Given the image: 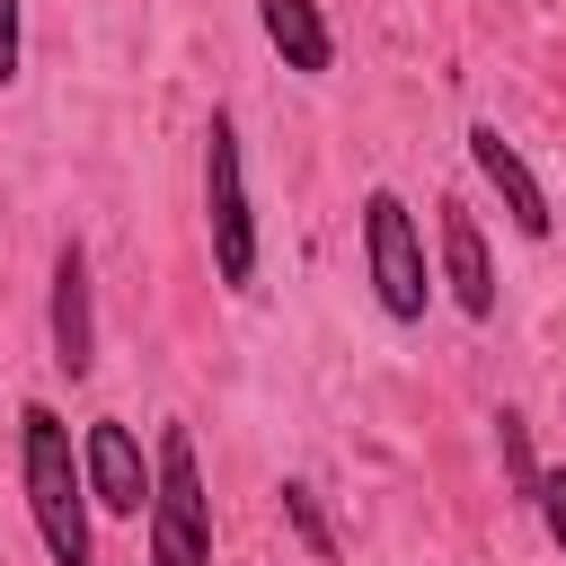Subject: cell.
Instances as JSON below:
<instances>
[{"instance_id":"3957f363","label":"cell","mask_w":566,"mask_h":566,"mask_svg":"<svg viewBox=\"0 0 566 566\" xmlns=\"http://www.w3.org/2000/svg\"><path fill=\"white\" fill-rule=\"evenodd\" d=\"M203 230H212V274L230 292H256V203H248V159H239L230 106H212V124H203Z\"/></svg>"},{"instance_id":"5b68a950","label":"cell","mask_w":566,"mask_h":566,"mask_svg":"<svg viewBox=\"0 0 566 566\" xmlns=\"http://www.w3.org/2000/svg\"><path fill=\"white\" fill-rule=\"evenodd\" d=\"M80 469H88V504H106V513H150V451L133 442V424H115V416H97L88 433H80Z\"/></svg>"},{"instance_id":"8fae6325","label":"cell","mask_w":566,"mask_h":566,"mask_svg":"<svg viewBox=\"0 0 566 566\" xmlns=\"http://www.w3.org/2000/svg\"><path fill=\"white\" fill-rule=\"evenodd\" d=\"M283 513H292V531H301V548H310V557H336V531H327V513H318V495H310L301 478L283 486Z\"/></svg>"},{"instance_id":"8992f818","label":"cell","mask_w":566,"mask_h":566,"mask_svg":"<svg viewBox=\"0 0 566 566\" xmlns=\"http://www.w3.org/2000/svg\"><path fill=\"white\" fill-rule=\"evenodd\" d=\"M469 168L486 177V195L504 203V221H513L522 239H548V230H557V212H548V186L531 177V159H522V150H513L495 124H469Z\"/></svg>"},{"instance_id":"9c48e42d","label":"cell","mask_w":566,"mask_h":566,"mask_svg":"<svg viewBox=\"0 0 566 566\" xmlns=\"http://www.w3.org/2000/svg\"><path fill=\"white\" fill-rule=\"evenodd\" d=\"M256 27H265V44L283 53V71H301V80L336 71V27H327L318 0H256Z\"/></svg>"},{"instance_id":"52a82bcc","label":"cell","mask_w":566,"mask_h":566,"mask_svg":"<svg viewBox=\"0 0 566 566\" xmlns=\"http://www.w3.org/2000/svg\"><path fill=\"white\" fill-rule=\"evenodd\" d=\"M53 363L71 380L97 371V310H88V248L80 239L53 248Z\"/></svg>"},{"instance_id":"4fadbf2b","label":"cell","mask_w":566,"mask_h":566,"mask_svg":"<svg viewBox=\"0 0 566 566\" xmlns=\"http://www.w3.org/2000/svg\"><path fill=\"white\" fill-rule=\"evenodd\" d=\"M18 80V0H0V88Z\"/></svg>"},{"instance_id":"30bf717a","label":"cell","mask_w":566,"mask_h":566,"mask_svg":"<svg viewBox=\"0 0 566 566\" xmlns=\"http://www.w3.org/2000/svg\"><path fill=\"white\" fill-rule=\"evenodd\" d=\"M495 451H504L513 495H531V486H539V460H531V424H522V407H495Z\"/></svg>"},{"instance_id":"ba28073f","label":"cell","mask_w":566,"mask_h":566,"mask_svg":"<svg viewBox=\"0 0 566 566\" xmlns=\"http://www.w3.org/2000/svg\"><path fill=\"white\" fill-rule=\"evenodd\" d=\"M442 212V283H451V301H460V318H495V265H486V230H478V212L451 195V203H433Z\"/></svg>"},{"instance_id":"7c38bea8","label":"cell","mask_w":566,"mask_h":566,"mask_svg":"<svg viewBox=\"0 0 566 566\" xmlns=\"http://www.w3.org/2000/svg\"><path fill=\"white\" fill-rule=\"evenodd\" d=\"M531 513H539V531H548V539H557V557H566V469H539Z\"/></svg>"},{"instance_id":"7a4b0ae2","label":"cell","mask_w":566,"mask_h":566,"mask_svg":"<svg viewBox=\"0 0 566 566\" xmlns=\"http://www.w3.org/2000/svg\"><path fill=\"white\" fill-rule=\"evenodd\" d=\"M150 566H212V486L195 460V433L168 424L150 451Z\"/></svg>"},{"instance_id":"277c9868","label":"cell","mask_w":566,"mask_h":566,"mask_svg":"<svg viewBox=\"0 0 566 566\" xmlns=\"http://www.w3.org/2000/svg\"><path fill=\"white\" fill-rule=\"evenodd\" d=\"M363 274H371L380 318H398V327L424 318L433 265H424V230H416V212H407L398 186H371V195H363Z\"/></svg>"},{"instance_id":"6da1fadb","label":"cell","mask_w":566,"mask_h":566,"mask_svg":"<svg viewBox=\"0 0 566 566\" xmlns=\"http://www.w3.org/2000/svg\"><path fill=\"white\" fill-rule=\"evenodd\" d=\"M18 486H27V513H35L44 557L53 566H97V548H88V469H80L71 424L44 398L18 407Z\"/></svg>"}]
</instances>
